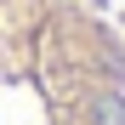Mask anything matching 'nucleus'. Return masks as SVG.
Here are the masks:
<instances>
[{
    "label": "nucleus",
    "instance_id": "f257e3e1",
    "mask_svg": "<svg viewBox=\"0 0 125 125\" xmlns=\"http://www.w3.org/2000/svg\"><path fill=\"white\" fill-rule=\"evenodd\" d=\"M0 125H125V34L91 0H0Z\"/></svg>",
    "mask_w": 125,
    "mask_h": 125
}]
</instances>
